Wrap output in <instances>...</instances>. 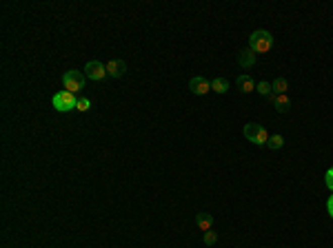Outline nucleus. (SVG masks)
<instances>
[{
    "label": "nucleus",
    "mask_w": 333,
    "mask_h": 248,
    "mask_svg": "<svg viewBox=\"0 0 333 248\" xmlns=\"http://www.w3.org/2000/svg\"><path fill=\"white\" fill-rule=\"evenodd\" d=\"M271 47H273V36H271V31L258 29L249 36V49H251L253 53H266Z\"/></svg>",
    "instance_id": "1"
},
{
    "label": "nucleus",
    "mask_w": 333,
    "mask_h": 248,
    "mask_svg": "<svg viewBox=\"0 0 333 248\" xmlns=\"http://www.w3.org/2000/svg\"><path fill=\"white\" fill-rule=\"evenodd\" d=\"M51 104H53L56 111H60V113H69V111H74L78 106V100L71 91H58L51 98Z\"/></svg>",
    "instance_id": "2"
},
{
    "label": "nucleus",
    "mask_w": 333,
    "mask_h": 248,
    "mask_svg": "<svg viewBox=\"0 0 333 248\" xmlns=\"http://www.w3.org/2000/svg\"><path fill=\"white\" fill-rule=\"evenodd\" d=\"M242 133H244V138H247L249 142H253V144H266L269 142V133H266V129L262 127V124H255V122L244 124Z\"/></svg>",
    "instance_id": "3"
},
{
    "label": "nucleus",
    "mask_w": 333,
    "mask_h": 248,
    "mask_svg": "<svg viewBox=\"0 0 333 248\" xmlns=\"http://www.w3.org/2000/svg\"><path fill=\"white\" fill-rule=\"evenodd\" d=\"M85 78H87L85 73L78 71V69H69V71H65V76H63L65 91H71V93L80 91V89L85 87Z\"/></svg>",
    "instance_id": "4"
},
{
    "label": "nucleus",
    "mask_w": 333,
    "mask_h": 248,
    "mask_svg": "<svg viewBox=\"0 0 333 248\" xmlns=\"http://www.w3.org/2000/svg\"><path fill=\"white\" fill-rule=\"evenodd\" d=\"M85 76L87 80H102L104 76H107V65H102L100 60H89L85 65Z\"/></svg>",
    "instance_id": "5"
},
{
    "label": "nucleus",
    "mask_w": 333,
    "mask_h": 248,
    "mask_svg": "<svg viewBox=\"0 0 333 248\" xmlns=\"http://www.w3.org/2000/svg\"><path fill=\"white\" fill-rule=\"evenodd\" d=\"M189 89H191L193 95H207L209 89H211V82L202 76H193L191 80H189Z\"/></svg>",
    "instance_id": "6"
},
{
    "label": "nucleus",
    "mask_w": 333,
    "mask_h": 248,
    "mask_svg": "<svg viewBox=\"0 0 333 248\" xmlns=\"http://www.w3.org/2000/svg\"><path fill=\"white\" fill-rule=\"evenodd\" d=\"M125 73H127V62L125 60H109L107 62V76L122 78Z\"/></svg>",
    "instance_id": "7"
},
{
    "label": "nucleus",
    "mask_w": 333,
    "mask_h": 248,
    "mask_svg": "<svg viewBox=\"0 0 333 248\" xmlns=\"http://www.w3.org/2000/svg\"><path fill=\"white\" fill-rule=\"evenodd\" d=\"M271 102H273L278 113H289L291 111V100L287 95H271Z\"/></svg>",
    "instance_id": "8"
},
{
    "label": "nucleus",
    "mask_w": 333,
    "mask_h": 248,
    "mask_svg": "<svg viewBox=\"0 0 333 248\" xmlns=\"http://www.w3.org/2000/svg\"><path fill=\"white\" fill-rule=\"evenodd\" d=\"M238 65L244 67V69H249V67L255 65V53L251 49H242L240 53H238Z\"/></svg>",
    "instance_id": "9"
},
{
    "label": "nucleus",
    "mask_w": 333,
    "mask_h": 248,
    "mask_svg": "<svg viewBox=\"0 0 333 248\" xmlns=\"http://www.w3.org/2000/svg\"><path fill=\"white\" fill-rule=\"evenodd\" d=\"M196 224H198L200 230H211V226H213V215H209V213H198Z\"/></svg>",
    "instance_id": "10"
},
{
    "label": "nucleus",
    "mask_w": 333,
    "mask_h": 248,
    "mask_svg": "<svg viewBox=\"0 0 333 248\" xmlns=\"http://www.w3.org/2000/svg\"><path fill=\"white\" fill-rule=\"evenodd\" d=\"M238 89H240L242 93H251V91H255V82H253V78H251V76H240V78H238Z\"/></svg>",
    "instance_id": "11"
},
{
    "label": "nucleus",
    "mask_w": 333,
    "mask_h": 248,
    "mask_svg": "<svg viewBox=\"0 0 333 248\" xmlns=\"http://www.w3.org/2000/svg\"><path fill=\"white\" fill-rule=\"evenodd\" d=\"M271 87H273V93L275 95H287V91H289L287 78H275V80L271 82Z\"/></svg>",
    "instance_id": "12"
},
{
    "label": "nucleus",
    "mask_w": 333,
    "mask_h": 248,
    "mask_svg": "<svg viewBox=\"0 0 333 248\" xmlns=\"http://www.w3.org/2000/svg\"><path fill=\"white\" fill-rule=\"evenodd\" d=\"M227 89H229V82H227L225 78H213V80H211V91L227 93Z\"/></svg>",
    "instance_id": "13"
},
{
    "label": "nucleus",
    "mask_w": 333,
    "mask_h": 248,
    "mask_svg": "<svg viewBox=\"0 0 333 248\" xmlns=\"http://www.w3.org/2000/svg\"><path fill=\"white\" fill-rule=\"evenodd\" d=\"M266 146L273 149V151L282 149V146H285V138H282V135H269V142H266Z\"/></svg>",
    "instance_id": "14"
},
{
    "label": "nucleus",
    "mask_w": 333,
    "mask_h": 248,
    "mask_svg": "<svg viewBox=\"0 0 333 248\" xmlns=\"http://www.w3.org/2000/svg\"><path fill=\"white\" fill-rule=\"evenodd\" d=\"M255 91H258L260 95H269V98H271V93H273V87H271V82H258V84H255Z\"/></svg>",
    "instance_id": "15"
},
{
    "label": "nucleus",
    "mask_w": 333,
    "mask_h": 248,
    "mask_svg": "<svg viewBox=\"0 0 333 248\" xmlns=\"http://www.w3.org/2000/svg\"><path fill=\"white\" fill-rule=\"evenodd\" d=\"M215 241H218V235H215V230H204V244H207V246H213Z\"/></svg>",
    "instance_id": "16"
},
{
    "label": "nucleus",
    "mask_w": 333,
    "mask_h": 248,
    "mask_svg": "<svg viewBox=\"0 0 333 248\" xmlns=\"http://www.w3.org/2000/svg\"><path fill=\"white\" fill-rule=\"evenodd\" d=\"M324 184H326V189L333 193V166L331 168H326V173H324Z\"/></svg>",
    "instance_id": "17"
},
{
    "label": "nucleus",
    "mask_w": 333,
    "mask_h": 248,
    "mask_svg": "<svg viewBox=\"0 0 333 248\" xmlns=\"http://www.w3.org/2000/svg\"><path fill=\"white\" fill-rule=\"evenodd\" d=\"M78 111H89L91 109V102H89L87 98H82V100H78V106H76Z\"/></svg>",
    "instance_id": "18"
},
{
    "label": "nucleus",
    "mask_w": 333,
    "mask_h": 248,
    "mask_svg": "<svg viewBox=\"0 0 333 248\" xmlns=\"http://www.w3.org/2000/svg\"><path fill=\"white\" fill-rule=\"evenodd\" d=\"M326 213H329L331 219H333V195L329 197V200H326Z\"/></svg>",
    "instance_id": "19"
}]
</instances>
